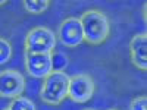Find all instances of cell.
<instances>
[{"label": "cell", "mask_w": 147, "mask_h": 110, "mask_svg": "<svg viewBox=\"0 0 147 110\" xmlns=\"http://www.w3.org/2000/svg\"><path fill=\"white\" fill-rule=\"evenodd\" d=\"M131 62L137 69L147 70V34H136L129 43Z\"/></svg>", "instance_id": "8"}, {"label": "cell", "mask_w": 147, "mask_h": 110, "mask_svg": "<svg viewBox=\"0 0 147 110\" xmlns=\"http://www.w3.org/2000/svg\"><path fill=\"white\" fill-rule=\"evenodd\" d=\"M84 32V41L91 46L103 44L110 35V25L107 16L99 9H90L80 16Z\"/></svg>", "instance_id": "1"}, {"label": "cell", "mask_w": 147, "mask_h": 110, "mask_svg": "<svg viewBox=\"0 0 147 110\" xmlns=\"http://www.w3.org/2000/svg\"><path fill=\"white\" fill-rule=\"evenodd\" d=\"M52 60V72H65V69L69 65V57L63 52H52L50 53Z\"/></svg>", "instance_id": "9"}, {"label": "cell", "mask_w": 147, "mask_h": 110, "mask_svg": "<svg viewBox=\"0 0 147 110\" xmlns=\"http://www.w3.org/2000/svg\"><path fill=\"white\" fill-rule=\"evenodd\" d=\"M12 57V46L9 40L0 37V65L7 63Z\"/></svg>", "instance_id": "12"}, {"label": "cell", "mask_w": 147, "mask_h": 110, "mask_svg": "<svg viewBox=\"0 0 147 110\" xmlns=\"http://www.w3.org/2000/svg\"><path fill=\"white\" fill-rule=\"evenodd\" d=\"M6 110H7V109H6Z\"/></svg>", "instance_id": "17"}, {"label": "cell", "mask_w": 147, "mask_h": 110, "mask_svg": "<svg viewBox=\"0 0 147 110\" xmlns=\"http://www.w3.org/2000/svg\"><path fill=\"white\" fill-rule=\"evenodd\" d=\"M57 40L66 47H77L84 41V32L80 18H66L59 25L57 30Z\"/></svg>", "instance_id": "6"}, {"label": "cell", "mask_w": 147, "mask_h": 110, "mask_svg": "<svg viewBox=\"0 0 147 110\" xmlns=\"http://www.w3.org/2000/svg\"><path fill=\"white\" fill-rule=\"evenodd\" d=\"M25 69L31 78H46L52 72L50 53H25Z\"/></svg>", "instance_id": "7"}, {"label": "cell", "mask_w": 147, "mask_h": 110, "mask_svg": "<svg viewBox=\"0 0 147 110\" xmlns=\"http://www.w3.org/2000/svg\"><path fill=\"white\" fill-rule=\"evenodd\" d=\"M109 110H116V109H109Z\"/></svg>", "instance_id": "15"}, {"label": "cell", "mask_w": 147, "mask_h": 110, "mask_svg": "<svg viewBox=\"0 0 147 110\" xmlns=\"http://www.w3.org/2000/svg\"><path fill=\"white\" fill-rule=\"evenodd\" d=\"M85 110H93V109H85Z\"/></svg>", "instance_id": "16"}, {"label": "cell", "mask_w": 147, "mask_h": 110, "mask_svg": "<svg viewBox=\"0 0 147 110\" xmlns=\"http://www.w3.org/2000/svg\"><path fill=\"white\" fill-rule=\"evenodd\" d=\"M69 76L65 72H50L43 78V85L40 90V99L46 104L59 106L68 97Z\"/></svg>", "instance_id": "2"}, {"label": "cell", "mask_w": 147, "mask_h": 110, "mask_svg": "<svg viewBox=\"0 0 147 110\" xmlns=\"http://www.w3.org/2000/svg\"><path fill=\"white\" fill-rule=\"evenodd\" d=\"M25 90V79L18 70H2L0 72V97L3 99H16L21 97Z\"/></svg>", "instance_id": "5"}, {"label": "cell", "mask_w": 147, "mask_h": 110, "mask_svg": "<svg viewBox=\"0 0 147 110\" xmlns=\"http://www.w3.org/2000/svg\"><path fill=\"white\" fill-rule=\"evenodd\" d=\"M22 5L27 12H30L32 15H38V13H43L44 10L49 9L50 2L49 0H24Z\"/></svg>", "instance_id": "10"}, {"label": "cell", "mask_w": 147, "mask_h": 110, "mask_svg": "<svg viewBox=\"0 0 147 110\" xmlns=\"http://www.w3.org/2000/svg\"><path fill=\"white\" fill-rule=\"evenodd\" d=\"M2 5H6V0H0V6Z\"/></svg>", "instance_id": "14"}, {"label": "cell", "mask_w": 147, "mask_h": 110, "mask_svg": "<svg viewBox=\"0 0 147 110\" xmlns=\"http://www.w3.org/2000/svg\"><path fill=\"white\" fill-rule=\"evenodd\" d=\"M56 47V34L46 27H35L25 37V53H52Z\"/></svg>", "instance_id": "3"}, {"label": "cell", "mask_w": 147, "mask_h": 110, "mask_svg": "<svg viewBox=\"0 0 147 110\" xmlns=\"http://www.w3.org/2000/svg\"><path fill=\"white\" fill-rule=\"evenodd\" d=\"M7 110H35V104L27 97H16L10 101Z\"/></svg>", "instance_id": "11"}, {"label": "cell", "mask_w": 147, "mask_h": 110, "mask_svg": "<svg viewBox=\"0 0 147 110\" xmlns=\"http://www.w3.org/2000/svg\"><path fill=\"white\" fill-rule=\"evenodd\" d=\"M96 90L94 81L90 75L85 73H78V75L69 76V85H68V99H71L75 103H87Z\"/></svg>", "instance_id": "4"}, {"label": "cell", "mask_w": 147, "mask_h": 110, "mask_svg": "<svg viewBox=\"0 0 147 110\" xmlns=\"http://www.w3.org/2000/svg\"><path fill=\"white\" fill-rule=\"evenodd\" d=\"M129 110H147L146 95H140V97L132 99V101L129 103Z\"/></svg>", "instance_id": "13"}]
</instances>
